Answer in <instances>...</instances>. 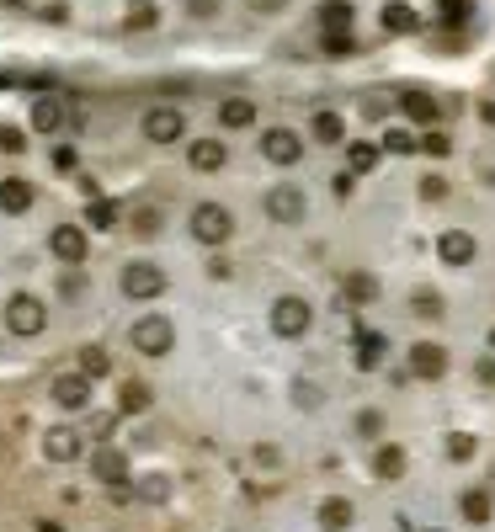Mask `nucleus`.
Here are the masks:
<instances>
[{
    "label": "nucleus",
    "mask_w": 495,
    "mask_h": 532,
    "mask_svg": "<svg viewBox=\"0 0 495 532\" xmlns=\"http://www.w3.org/2000/svg\"><path fill=\"white\" fill-rule=\"evenodd\" d=\"M43 325H48V309H43L37 293H11L5 298V330L11 336H43Z\"/></svg>",
    "instance_id": "f257e3e1"
},
{
    "label": "nucleus",
    "mask_w": 495,
    "mask_h": 532,
    "mask_svg": "<svg viewBox=\"0 0 495 532\" xmlns=\"http://www.w3.org/2000/svg\"><path fill=\"white\" fill-rule=\"evenodd\" d=\"M176 346V325L165 320V314H144V320H133V352H144V357H165Z\"/></svg>",
    "instance_id": "f03ea898"
},
{
    "label": "nucleus",
    "mask_w": 495,
    "mask_h": 532,
    "mask_svg": "<svg viewBox=\"0 0 495 532\" xmlns=\"http://www.w3.org/2000/svg\"><path fill=\"white\" fill-rule=\"evenodd\" d=\"M229 234H235L229 208H219V202H197V208H192V240H203V245H224Z\"/></svg>",
    "instance_id": "7ed1b4c3"
},
{
    "label": "nucleus",
    "mask_w": 495,
    "mask_h": 532,
    "mask_svg": "<svg viewBox=\"0 0 495 532\" xmlns=\"http://www.w3.org/2000/svg\"><path fill=\"white\" fill-rule=\"evenodd\" d=\"M309 320H315V309H309L304 298H293V293L272 304V330H277L283 341H299V336L309 330Z\"/></svg>",
    "instance_id": "20e7f679"
},
{
    "label": "nucleus",
    "mask_w": 495,
    "mask_h": 532,
    "mask_svg": "<svg viewBox=\"0 0 495 532\" xmlns=\"http://www.w3.org/2000/svg\"><path fill=\"white\" fill-rule=\"evenodd\" d=\"M123 293L128 298H160L165 293V272L149 266V261H128L123 266Z\"/></svg>",
    "instance_id": "39448f33"
},
{
    "label": "nucleus",
    "mask_w": 495,
    "mask_h": 532,
    "mask_svg": "<svg viewBox=\"0 0 495 532\" xmlns=\"http://www.w3.org/2000/svg\"><path fill=\"white\" fill-rule=\"evenodd\" d=\"M181 133H187V117L176 107H149L144 112V139L149 144H176Z\"/></svg>",
    "instance_id": "423d86ee"
},
{
    "label": "nucleus",
    "mask_w": 495,
    "mask_h": 532,
    "mask_svg": "<svg viewBox=\"0 0 495 532\" xmlns=\"http://www.w3.org/2000/svg\"><path fill=\"white\" fill-rule=\"evenodd\" d=\"M261 155H267L272 165H299L304 139H299L293 128H267V133H261Z\"/></svg>",
    "instance_id": "0eeeda50"
},
{
    "label": "nucleus",
    "mask_w": 495,
    "mask_h": 532,
    "mask_svg": "<svg viewBox=\"0 0 495 532\" xmlns=\"http://www.w3.org/2000/svg\"><path fill=\"white\" fill-rule=\"evenodd\" d=\"M48 250H53L64 266H75V261H85L91 240H85V229H80V224H59V229L48 234Z\"/></svg>",
    "instance_id": "6e6552de"
},
{
    "label": "nucleus",
    "mask_w": 495,
    "mask_h": 532,
    "mask_svg": "<svg viewBox=\"0 0 495 532\" xmlns=\"http://www.w3.org/2000/svg\"><path fill=\"white\" fill-rule=\"evenodd\" d=\"M53 405L59 410H85L91 405V378L85 373H59L53 378Z\"/></svg>",
    "instance_id": "1a4fd4ad"
},
{
    "label": "nucleus",
    "mask_w": 495,
    "mask_h": 532,
    "mask_svg": "<svg viewBox=\"0 0 495 532\" xmlns=\"http://www.w3.org/2000/svg\"><path fill=\"white\" fill-rule=\"evenodd\" d=\"M267 213H272L277 224H299V218H304V192H299V187H272V192H267Z\"/></svg>",
    "instance_id": "9d476101"
},
{
    "label": "nucleus",
    "mask_w": 495,
    "mask_h": 532,
    "mask_svg": "<svg viewBox=\"0 0 495 532\" xmlns=\"http://www.w3.org/2000/svg\"><path fill=\"white\" fill-rule=\"evenodd\" d=\"M411 373H416V378H443V373H448V352H443L437 341H416V346H411Z\"/></svg>",
    "instance_id": "9b49d317"
},
{
    "label": "nucleus",
    "mask_w": 495,
    "mask_h": 532,
    "mask_svg": "<svg viewBox=\"0 0 495 532\" xmlns=\"http://www.w3.org/2000/svg\"><path fill=\"white\" fill-rule=\"evenodd\" d=\"M43 453H48L53 464H75V458H80V432H75V426H48V432H43Z\"/></svg>",
    "instance_id": "f8f14e48"
},
{
    "label": "nucleus",
    "mask_w": 495,
    "mask_h": 532,
    "mask_svg": "<svg viewBox=\"0 0 495 532\" xmlns=\"http://www.w3.org/2000/svg\"><path fill=\"white\" fill-rule=\"evenodd\" d=\"M224 160H229V149H224L219 139H192V149H187V165H192V171H224Z\"/></svg>",
    "instance_id": "ddd939ff"
},
{
    "label": "nucleus",
    "mask_w": 495,
    "mask_h": 532,
    "mask_svg": "<svg viewBox=\"0 0 495 532\" xmlns=\"http://www.w3.org/2000/svg\"><path fill=\"white\" fill-rule=\"evenodd\" d=\"M437 256H443L448 266H469V261H475V234H464V229H448V234L437 240Z\"/></svg>",
    "instance_id": "4468645a"
},
{
    "label": "nucleus",
    "mask_w": 495,
    "mask_h": 532,
    "mask_svg": "<svg viewBox=\"0 0 495 532\" xmlns=\"http://www.w3.org/2000/svg\"><path fill=\"white\" fill-rule=\"evenodd\" d=\"M91 474L107 480V485H123V480H128V458H123L117 448H96V453H91Z\"/></svg>",
    "instance_id": "2eb2a0df"
},
{
    "label": "nucleus",
    "mask_w": 495,
    "mask_h": 532,
    "mask_svg": "<svg viewBox=\"0 0 495 532\" xmlns=\"http://www.w3.org/2000/svg\"><path fill=\"white\" fill-rule=\"evenodd\" d=\"M379 21H384V32H395V37H405V32H416V27H421V16H416V5H405V0H389Z\"/></svg>",
    "instance_id": "dca6fc26"
},
{
    "label": "nucleus",
    "mask_w": 495,
    "mask_h": 532,
    "mask_svg": "<svg viewBox=\"0 0 495 532\" xmlns=\"http://www.w3.org/2000/svg\"><path fill=\"white\" fill-rule=\"evenodd\" d=\"M400 112H405V117H411V123H421V128H432V123H437V112H443V107H437V101H432V96H427V91H405V96H400Z\"/></svg>",
    "instance_id": "f3484780"
},
{
    "label": "nucleus",
    "mask_w": 495,
    "mask_h": 532,
    "mask_svg": "<svg viewBox=\"0 0 495 532\" xmlns=\"http://www.w3.org/2000/svg\"><path fill=\"white\" fill-rule=\"evenodd\" d=\"M219 123H224V128H251V123H256V101H245V96H229V101L219 107Z\"/></svg>",
    "instance_id": "a211bd4d"
},
{
    "label": "nucleus",
    "mask_w": 495,
    "mask_h": 532,
    "mask_svg": "<svg viewBox=\"0 0 495 532\" xmlns=\"http://www.w3.org/2000/svg\"><path fill=\"white\" fill-rule=\"evenodd\" d=\"M320 528H325V532H347V528H352V501L331 496V501L320 506Z\"/></svg>",
    "instance_id": "6ab92c4d"
},
{
    "label": "nucleus",
    "mask_w": 495,
    "mask_h": 532,
    "mask_svg": "<svg viewBox=\"0 0 495 532\" xmlns=\"http://www.w3.org/2000/svg\"><path fill=\"white\" fill-rule=\"evenodd\" d=\"M0 208H5V213H27V208H32V187L16 181V176L0 181Z\"/></svg>",
    "instance_id": "aec40b11"
},
{
    "label": "nucleus",
    "mask_w": 495,
    "mask_h": 532,
    "mask_svg": "<svg viewBox=\"0 0 495 532\" xmlns=\"http://www.w3.org/2000/svg\"><path fill=\"white\" fill-rule=\"evenodd\" d=\"M32 128H37V133H53V128H64V107H59L53 96H43V101L32 107Z\"/></svg>",
    "instance_id": "412c9836"
},
{
    "label": "nucleus",
    "mask_w": 495,
    "mask_h": 532,
    "mask_svg": "<svg viewBox=\"0 0 495 532\" xmlns=\"http://www.w3.org/2000/svg\"><path fill=\"white\" fill-rule=\"evenodd\" d=\"M379 155H384V149H379V144H368V139H357V144H347V165H352L357 176H368V171L379 165Z\"/></svg>",
    "instance_id": "4be33fe9"
},
{
    "label": "nucleus",
    "mask_w": 495,
    "mask_h": 532,
    "mask_svg": "<svg viewBox=\"0 0 495 532\" xmlns=\"http://www.w3.org/2000/svg\"><path fill=\"white\" fill-rule=\"evenodd\" d=\"M155 21H160V11H155L149 0H133V5L123 11V27H128V32H149Z\"/></svg>",
    "instance_id": "5701e85b"
},
{
    "label": "nucleus",
    "mask_w": 495,
    "mask_h": 532,
    "mask_svg": "<svg viewBox=\"0 0 495 532\" xmlns=\"http://www.w3.org/2000/svg\"><path fill=\"white\" fill-rule=\"evenodd\" d=\"M320 21H325V32H347V27H352V5H347V0H331V5H320Z\"/></svg>",
    "instance_id": "b1692460"
},
{
    "label": "nucleus",
    "mask_w": 495,
    "mask_h": 532,
    "mask_svg": "<svg viewBox=\"0 0 495 532\" xmlns=\"http://www.w3.org/2000/svg\"><path fill=\"white\" fill-rule=\"evenodd\" d=\"M315 139H320V144H341V139H347L341 117H336V112H315Z\"/></svg>",
    "instance_id": "393cba45"
},
{
    "label": "nucleus",
    "mask_w": 495,
    "mask_h": 532,
    "mask_svg": "<svg viewBox=\"0 0 495 532\" xmlns=\"http://www.w3.org/2000/svg\"><path fill=\"white\" fill-rule=\"evenodd\" d=\"M373 469H379V480H400V474H405V453H400V448H379Z\"/></svg>",
    "instance_id": "a878e982"
},
{
    "label": "nucleus",
    "mask_w": 495,
    "mask_h": 532,
    "mask_svg": "<svg viewBox=\"0 0 495 532\" xmlns=\"http://www.w3.org/2000/svg\"><path fill=\"white\" fill-rule=\"evenodd\" d=\"M379 149H389V155H416V149H421V144H416V133H411V128H389V133H384V144H379Z\"/></svg>",
    "instance_id": "bb28decb"
},
{
    "label": "nucleus",
    "mask_w": 495,
    "mask_h": 532,
    "mask_svg": "<svg viewBox=\"0 0 495 532\" xmlns=\"http://www.w3.org/2000/svg\"><path fill=\"white\" fill-rule=\"evenodd\" d=\"M85 218H91V229H112V224H117V202H107V197H96V202L85 208Z\"/></svg>",
    "instance_id": "cd10ccee"
},
{
    "label": "nucleus",
    "mask_w": 495,
    "mask_h": 532,
    "mask_svg": "<svg viewBox=\"0 0 495 532\" xmlns=\"http://www.w3.org/2000/svg\"><path fill=\"white\" fill-rule=\"evenodd\" d=\"M347 298H352V304H373V298H379V282L357 272V277H347Z\"/></svg>",
    "instance_id": "c85d7f7f"
},
{
    "label": "nucleus",
    "mask_w": 495,
    "mask_h": 532,
    "mask_svg": "<svg viewBox=\"0 0 495 532\" xmlns=\"http://www.w3.org/2000/svg\"><path fill=\"white\" fill-rule=\"evenodd\" d=\"M459 506H464V517H469V522H491V496H485V490H469Z\"/></svg>",
    "instance_id": "c756f323"
},
{
    "label": "nucleus",
    "mask_w": 495,
    "mask_h": 532,
    "mask_svg": "<svg viewBox=\"0 0 495 532\" xmlns=\"http://www.w3.org/2000/svg\"><path fill=\"white\" fill-rule=\"evenodd\" d=\"M379 357H384V341H379V336H368V330H363V341H357V362H363V368H373V362H379Z\"/></svg>",
    "instance_id": "7c9ffc66"
},
{
    "label": "nucleus",
    "mask_w": 495,
    "mask_h": 532,
    "mask_svg": "<svg viewBox=\"0 0 495 532\" xmlns=\"http://www.w3.org/2000/svg\"><path fill=\"white\" fill-rule=\"evenodd\" d=\"M80 362H85V378H101V373H107V352H101V346H85Z\"/></svg>",
    "instance_id": "2f4dec72"
},
{
    "label": "nucleus",
    "mask_w": 495,
    "mask_h": 532,
    "mask_svg": "<svg viewBox=\"0 0 495 532\" xmlns=\"http://www.w3.org/2000/svg\"><path fill=\"white\" fill-rule=\"evenodd\" d=\"M123 410H149V389L144 384H123Z\"/></svg>",
    "instance_id": "473e14b6"
},
{
    "label": "nucleus",
    "mask_w": 495,
    "mask_h": 532,
    "mask_svg": "<svg viewBox=\"0 0 495 532\" xmlns=\"http://www.w3.org/2000/svg\"><path fill=\"white\" fill-rule=\"evenodd\" d=\"M139 496H144V501H165V496H171V480L149 474V480H139Z\"/></svg>",
    "instance_id": "72a5a7b5"
},
{
    "label": "nucleus",
    "mask_w": 495,
    "mask_h": 532,
    "mask_svg": "<svg viewBox=\"0 0 495 532\" xmlns=\"http://www.w3.org/2000/svg\"><path fill=\"white\" fill-rule=\"evenodd\" d=\"M448 458H459V464H464V458H475V437H469V432L448 437Z\"/></svg>",
    "instance_id": "f704fd0d"
},
{
    "label": "nucleus",
    "mask_w": 495,
    "mask_h": 532,
    "mask_svg": "<svg viewBox=\"0 0 495 532\" xmlns=\"http://www.w3.org/2000/svg\"><path fill=\"white\" fill-rule=\"evenodd\" d=\"M133 229H139V234L149 240V234L160 229V213H155V208H139V213H133Z\"/></svg>",
    "instance_id": "c9c22d12"
},
{
    "label": "nucleus",
    "mask_w": 495,
    "mask_h": 532,
    "mask_svg": "<svg viewBox=\"0 0 495 532\" xmlns=\"http://www.w3.org/2000/svg\"><path fill=\"white\" fill-rule=\"evenodd\" d=\"M421 149H427V155H437V160H443V155H453L448 133H427V139H421Z\"/></svg>",
    "instance_id": "e433bc0d"
},
{
    "label": "nucleus",
    "mask_w": 495,
    "mask_h": 532,
    "mask_svg": "<svg viewBox=\"0 0 495 532\" xmlns=\"http://www.w3.org/2000/svg\"><path fill=\"white\" fill-rule=\"evenodd\" d=\"M416 314H421V320H437V314H443V298H432V293H416Z\"/></svg>",
    "instance_id": "4c0bfd02"
},
{
    "label": "nucleus",
    "mask_w": 495,
    "mask_h": 532,
    "mask_svg": "<svg viewBox=\"0 0 495 532\" xmlns=\"http://www.w3.org/2000/svg\"><path fill=\"white\" fill-rule=\"evenodd\" d=\"M421 197H427V202L448 197V181H443V176H427V181H421Z\"/></svg>",
    "instance_id": "58836bf2"
},
{
    "label": "nucleus",
    "mask_w": 495,
    "mask_h": 532,
    "mask_svg": "<svg viewBox=\"0 0 495 532\" xmlns=\"http://www.w3.org/2000/svg\"><path fill=\"white\" fill-rule=\"evenodd\" d=\"M379 426H384L379 410H363V416H357V432H363V437H379Z\"/></svg>",
    "instance_id": "ea45409f"
},
{
    "label": "nucleus",
    "mask_w": 495,
    "mask_h": 532,
    "mask_svg": "<svg viewBox=\"0 0 495 532\" xmlns=\"http://www.w3.org/2000/svg\"><path fill=\"white\" fill-rule=\"evenodd\" d=\"M325 48L331 53H352V32H325Z\"/></svg>",
    "instance_id": "a19ab883"
},
{
    "label": "nucleus",
    "mask_w": 495,
    "mask_h": 532,
    "mask_svg": "<svg viewBox=\"0 0 495 532\" xmlns=\"http://www.w3.org/2000/svg\"><path fill=\"white\" fill-rule=\"evenodd\" d=\"M187 11H192V16H203V21H208V16H219V0H187Z\"/></svg>",
    "instance_id": "79ce46f5"
},
{
    "label": "nucleus",
    "mask_w": 495,
    "mask_h": 532,
    "mask_svg": "<svg viewBox=\"0 0 495 532\" xmlns=\"http://www.w3.org/2000/svg\"><path fill=\"white\" fill-rule=\"evenodd\" d=\"M0 149L16 155V149H21V133H16V128H0Z\"/></svg>",
    "instance_id": "37998d69"
},
{
    "label": "nucleus",
    "mask_w": 495,
    "mask_h": 532,
    "mask_svg": "<svg viewBox=\"0 0 495 532\" xmlns=\"http://www.w3.org/2000/svg\"><path fill=\"white\" fill-rule=\"evenodd\" d=\"M53 165H59V171H75V149H53Z\"/></svg>",
    "instance_id": "c03bdc74"
},
{
    "label": "nucleus",
    "mask_w": 495,
    "mask_h": 532,
    "mask_svg": "<svg viewBox=\"0 0 495 532\" xmlns=\"http://www.w3.org/2000/svg\"><path fill=\"white\" fill-rule=\"evenodd\" d=\"M443 16H469V0H443Z\"/></svg>",
    "instance_id": "a18cd8bd"
},
{
    "label": "nucleus",
    "mask_w": 495,
    "mask_h": 532,
    "mask_svg": "<svg viewBox=\"0 0 495 532\" xmlns=\"http://www.w3.org/2000/svg\"><path fill=\"white\" fill-rule=\"evenodd\" d=\"M288 0H251V11H283Z\"/></svg>",
    "instance_id": "49530a36"
},
{
    "label": "nucleus",
    "mask_w": 495,
    "mask_h": 532,
    "mask_svg": "<svg viewBox=\"0 0 495 532\" xmlns=\"http://www.w3.org/2000/svg\"><path fill=\"white\" fill-rule=\"evenodd\" d=\"M485 123H491V128H495V101H491V107H485Z\"/></svg>",
    "instance_id": "de8ad7c7"
}]
</instances>
